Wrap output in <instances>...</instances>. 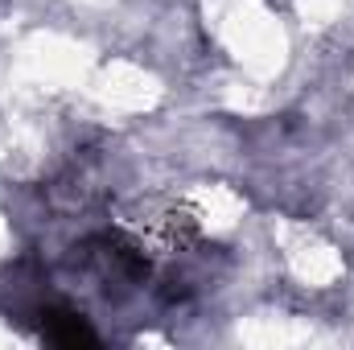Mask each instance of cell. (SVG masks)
<instances>
[{"label": "cell", "mask_w": 354, "mask_h": 350, "mask_svg": "<svg viewBox=\"0 0 354 350\" xmlns=\"http://www.w3.org/2000/svg\"><path fill=\"white\" fill-rule=\"evenodd\" d=\"M25 317L33 322L37 338L50 342V347H66V350L99 347V334H95V326L87 322V313H79L75 305H66L58 297H41Z\"/></svg>", "instance_id": "obj_3"}, {"label": "cell", "mask_w": 354, "mask_h": 350, "mask_svg": "<svg viewBox=\"0 0 354 350\" xmlns=\"http://www.w3.org/2000/svg\"><path fill=\"white\" fill-rule=\"evenodd\" d=\"M71 260H75V268H83L87 276H95L107 297H111V293H115V297L136 293V288H145V284L153 280V256H149L124 227L83 235V239L71 248Z\"/></svg>", "instance_id": "obj_1"}, {"label": "cell", "mask_w": 354, "mask_h": 350, "mask_svg": "<svg viewBox=\"0 0 354 350\" xmlns=\"http://www.w3.org/2000/svg\"><path fill=\"white\" fill-rule=\"evenodd\" d=\"M149 256L161 252V256H177V252H189L198 248L202 239V227H198V214L181 202H165V198H149V202H136L128 210H120V223Z\"/></svg>", "instance_id": "obj_2"}]
</instances>
